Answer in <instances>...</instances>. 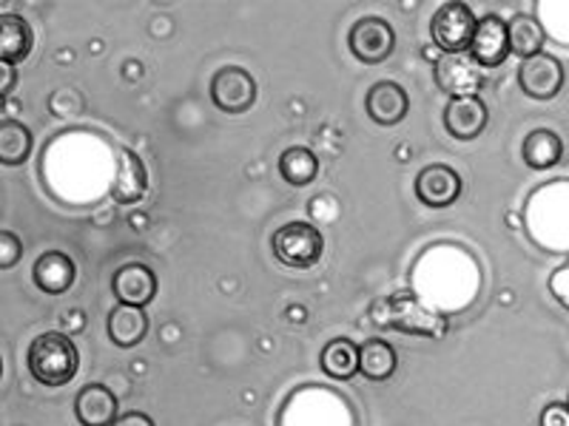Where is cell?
<instances>
[{
  "mask_svg": "<svg viewBox=\"0 0 569 426\" xmlns=\"http://www.w3.org/2000/svg\"><path fill=\"white\" fill-rule=\"evenodd\" d=\"M370 318L373 324L385 329H399L408 336L421 338H441L447 333V318L441 313L430 311L416 293H393L388 298H379L370 307Z\"/></svg>",
  "mask_w": 569,
  "mask_h": 426,
  "instance_id": "obj_1",
  "label": "cell"
},
{
  "mask_svg": "<svg viewBox=\"0 0 569 426\" xmlns=\"http://www.w3.org/2000/svg\"><path fill=\"white\" fill-rule=\"evenodd\" d=\"M27 367L32 378L46 387H66L78 375L80 353L63 333H43L29 344Z\"/></svg>",
  "mask_w": 569,
  "mask_h": 426,
  "instance_id": "obj_2",
  "label": "cell"
},
{
  "mask_svg": "<svg viewBox=\"0 0 569 426\" xmlns=\"http://www.w3.org/2000/svg\"><path fill=\"white\" fill-rule=\"evenodd\" d=\"M271 247L273 256L284 267L308 271V267L319 265V258H322L325 236L319 233V227L308 225V222H291V225H282L273 233Z\"/></svg>",
  "mask_w": 569,
  "mask_h": 426,
  "instance_id": "obj_3",
  "label": "cell"
},
{
  "mask_svg": "<svg viewBox=\"0 0 569 426\" xmlns=\"http://www.w3.org/2000/svg\"><path fill=\"white\" fill-rule=\"evenodd\" d=\"M476 27L479 20L467 3H445L430 20V34L445 54H467L476 38Z\"/></svg>",
  "mask_w": 569,
  "mask_h": 426,
  "instance_id": "obj_4",
  "label": "cell"
},
{
  "mask_svg": "<svg viewBox=\"0 0 569 426\" xmlns=\"http://www.w3.org/2000/svg\"><path fill=\"white\" fill-rule=\"evenodd\" d=\"M433 78L450 100L479 98L485 89V69L470 54H441L433 65Z\"/></svg>",
  "mask_w": 569,
  "mask_h": 426,
  "instance_id": "obj_5",
  "label": "cell"
},
{
  "mask_svg": "<svg viewBox=\"0 0 569 426\" xmlns=\"http://www.w3.org/2000/svg\"><path fill=\"white\" fill-rule=\"evenodd\" d=\"M350 54L365 65H379L393 58L396 52V29L382 18L356 20L348 34Z\"/></svg>",
  "mask_w": 569,
  "mask_h": 426,
  "instance_id": "obj_6",
  "label": "cell"
},
{
  "mask_svg": "<svg viewBox=\"0 0 569 426\" xmlns=\"http://www.w3.org/2000/svg\"><path fill=\"white\" fill-rule=\"evenodd\" d=\"M211 100L226 114H246L257 103V80L240 65H226L213 74Z\"/></svg>",
  "mask_w": 569,
  "mask_h": 426,
  "instance_id": "obj_7",
  "label": "cell"
},
{
  "mask_svg": "<svg viewBox=\"0 0 569 426\" xmlns=\"http://www.w3.org/2000/svg\"><path fill=\"white\" fill-rule=\"evenodd\" d=\"M563 80H567V74H563L561 60L547 52L536 54L530 60H521V65H518V85H521V91H525L527 98L541 100V103L561 94Z\"/></svg>",
  "mask_w": 569,
  "mask_h": 426,
  "instance_id": "obj_8",
  "label": "cell"
},
{
  "mask_svg": "<svg viewBox=\"0 0 569 426\" xmlns=\"http://www.w3.org/2000/svg\"><path fill=\"white\" fill-rule=\"evenodd\" d=\"M510 54V29H507V20H501L498 14H485L479 20V27H476L470 58L481 69H498V65H505V60Z\"/></svg>",
  "mask_w": 569,
  "mask_h": 426,
  "instance_id": "obj_9",
  "label": "cell"
},
{
  "mask_svg": "<svg viewBox=\"0 0 569 426\" xmlns=\"http://www.w3.org/2000/svg\"><path fill=\"white\" fill-rule=\"evenodd\" d=\"M461 196V176L450 165H427L416 176V200L427 207H450Z\"/></svg>",
  "mask_w": 569,
  "mask_h": 426,
  "instance_id": "obj_10",
  "label": "cell"
},
{
  "mask_svg": "<svg viewBox=\"0 0 569 426\" xmlns=\"http://www.w3.org/2000/svg\"><path fill=\"white\" fill-rule=\"evenodd\" d=\"M365 111L376 125L393 129V125L405 123V116L410 111L408 91L401 89L393 80H379L365 98Z\"/></svg>",
  "mask_w": 569,
  "mask_h": 426,
  "instance_id": "obj_11",
  "label": "cell"
},
{
  "mask_svg": "<svg viewBox=\"0 0 569 426\" xmlns=\"http://www.w3.org/2000/svg\"><path fill=\"white\" fill-rule=\"evenodd\" d=\"M111 291L120 304H131V307H149L157 296V273L149 265L131 262L123 265L111 278Z\"/></svg>",
  "mask_w": 569,
  "mask_h": 426,
  "instance_id": "obj_12",
  "label": "cell"
},
{
  "mask_svg": "<svg viewBox=\"0 0 569 426\" xmlns=\"http://www.w3.org/2000/svg\"><path fill=\"white\" fill-rule=\"evenodd\" d=\"M490 123V111L481 98H459L445 105V129L456 140H476L485 134Z\"/></svg>",
  "mask_w": 569,
  "mask_h": 426,
  "instance_id": "obj_13",
  "label": "cell"
},
{
  "mask_svg": "<svg viewBox=\"0 0 569 426\" xmlns=\"http://www.w3.org/2000/svg\"><path fill=\"white\" fill-rule=\"evenodd\" d=\"M149 191V171L137 151L123 149L117 156V176L111 185V196L117 205H134Z\"/></svg>",
  "mask_w": 569,
  "mask_h": 426,
  "instance_id": "obj_14",
  "label": "cell"
},
{
  "mask_svg": "<svg viewBox=\"0 0 569 426\" xmlns=\"http://www.w3.org/2000/svg\"><path fill=\"white\" fill-rule=\"evenodd\" d=\"M120 404L117 395L111 393L106 384H86L74 398V415H78L80 426H114Z\"/></svg>",
  "mask_w": 569,
  "mask_h": 426,
  "instance_id": "obj_15",
  "label": "cell"
},
{
  "mask_svg": "<svg viewBox=\"0 0 569 426\" xmlns=\"http://www.w3.org/2000/svg\"><path fill=\"white\" fill-rule=\"evenodd\" d=\"M32 278L38 284V291H43L46 296H63L74 284V278H78V267H74L71 256H66V253L46 251L34 262Z\"/></svg>",
  "mask_w": 569,
  "mask_h": 426,
  "instance_id": "obj_16",
  "label": "cell"
},
{
  "mask_svg": "<svg viewBox=\"0 0 569 426\" xmlns=\"http://www.w3.org/2000/svg\"><path fill=\"white\" fill-rule=\"evenodd\" d=\"M106 329H109V338L114 347L131 349V347H137V344L146 342V336H149V316H146V311H142V307L117 304L114 311L109 313Z\"/></svg>",
  "mask_w": 569,
  "mask_h": 426,
  "instance_id": "obj_17",
  "label": "cell"
},
{
  "mask_svg": "<svg viewBox=\"0 0 569 426\" xmlns=\"http://www.w3.org/2000/svg\"><path fill=\"white\" fill-rule=\"evenodd\" d=\"M34 32L20 14H0V60L23 63L32 54Z\"/></svg>",
  "mask_w": 569,
  "mask_h": 426,
  "instance_id": "obj_18",
  "label": "cell"
},
{
  "mask_svg": "<svg viewBox=\"0 0 569 426\" xmlns=\"http://www.w3.org/2000/svg\"><path fill=\"white\" fill-rule=\"evenodd\" d=\"M396 367H399V355H396L393 344L385 338H368L359 344V373L373 384H382L393 378Z\"/></svg>",
  "mask_w": 569,
  "mask_h": 426,
  "instance_id": "obj_19",
  "label": "cell"
},
{
  "mask_svg": "<svg viewBox=\"0 0 569 426\" xmlns=\"http://www.w3.org/2000/svg\"><path fill=\"white\" fill-rule=\"evenodd\" d=\"M319 367L333 382H350L359 373V344H353L350 338H333L325 344Z\"/></svg>",
  "mask_w": 569,
  "mask_h": 426,
  "instance_id": "obj_20",
  "label": "cell"
},
{
  "mask_svg": "<svg viewBox=\"0 0 569 426\" xmlns=\"http://www.w3.org/2000/svg\"><path fill=\"white\" fill-rule=\"evenodd\" d=\"M521 156L532 171H547L556 169L558 162L563 160V142L556 131L538 129L527 134L525 145H521Z\"/></svg>",
  "mask_w": 569,
  "mask_h": 426,
  "instance_id": "obj_21",
  "label": "cell"
},
{
  "mask_svg": "<svg viewBox=\"0 0 569 426\" xmlns=\"http://www.w3.org/2000/svg\"><path fill=\"white\" fill-rule=\"evenodd\" d=\"M279 174L288 185L305 187L319 176V156L305 145H291L279 156Z\"/></svg>",
  "mask_w": 569,
  "mask_h": 426,
  "instance_id": "obj_22",
  "label": "cell"
},
{
  "mask_svg": "<svg viewBox=\"0 0 569 426\" xmlns=\"http://www.w3.org/2000/svg\"><path fill=\"white\" fill-rule=\"evenodd\" d=\"M510 29V52L521 60H530L536 54L543 52V43H547V34H543L541 23L530 14H518L507 23Z\"/></svg>",
  "mask_w": 569,
  "mask_h": 426,
  "instance_id": "obj_23",
  "label": "cell"
},
{
  "mask_svg": "<svg viewBox=\"0 0 569 426\" xmlns=\"http://www.w3.org/2000/svg\"><path fill=\"white\" fill-rule=\"evenodd\" d=\"M32 131L23 123H14V120H3L0 123V162L14 169V165H23L32 154Z\"/></svg>",
  "mask_w": 569,
  "mask_h": 426,
  "instance_id": "obj_24",
  "label": "cell"
},
{
  "mask_svg": "<svg viewBox=\"0 0 569 426\" xmlns=\"http://www.w3.org/2000/svg\"><path fill=\"white\" fill-rule=\"evenodd\" d=\"M23 256V242L12 231H0V271H12Z\"/></svg>",
  "mask_w": 569,
  "mask_h": 426,
  "instance_id": "obj_25",
  "label": "cell"
},
{
  "mask_svg": "<svg viewBox=\"0 0 569 426\" xmlns=\"http://www.w3.org/2000/svg\"><path fill=\"white\" fill-rule=\"evenodd\" d=\"M550 293L556 296V302L561 304L563 311H569V258L561 267H556L550 276Z\"/></svg>",
  "mask_w": 569,
  "mask_h": 426,
  "instance_id": "obj_26",
  "label": "cell"
},
{
  "mask_svg": "<svg viewBox=\"0 0 569 426\" xmlns=\"http://www.w3.org/2000/svg\"><path fill=\"white\" fill-rule=\"evenodd\" d=\"M538 424L541 426H569V404H561V400H556V404H547V407L541 409V418H538Z\"/></svg>",
  "mask_w": 569,
  "mask_h": 426,
  "instance_id": "obj_27",
  "label": "cell"
},
{
  "mask_svg": "<svg viewBox=\"0 0 569 426\" xmlns=\"http://www.w3.org/2000/svg\"><path fill=\"white\" fill-rule=\"evenodd\" d=\"M14 80H18V74H14V63H3V60H0V94H3V100L12 94Z\"/></svg>",
  "mask_w": 569,
  "mask_h": 426,
  "instance_id": "obj_28",
  "label": "cell"
},
{
  "mask_svg": "<svg viewBox=\"0 0 569 426\" xmlns=\"http://www.w3.org/2000/svg\"><path fill=\"white\" fill-rule=\"evenodd\" d=\"M114 426H157L154 424V418H151V415H146V413H126V415H120V418L114 420Z\"/></svg>",
  "mask_w": 569,
  "mask_h": 426,
  "instance_id": "obj_29",
  "label": "cell"
},
{
  "mask_svg": "<svg viewBox=\"0 0 569 426\" xmlns=\"http://www.w3.org/2000/svg\"><path fill=\"white\" fill-rule=\"evenodd\" d=\"M288 318H291V322L302 324L305 322V311H302V307H288Z\"/></svg>",
  "mask_w": 569,
  "mask_h": 426,
  "instance_id": "obj_30",
  "label": "cell"
},
{
  "mask_svg": "<svg viewBox=\"0 0 569 426\" xmlns=\"http://www.w3.org/2000/svg\"><path fill=\"white\" fill-rule=\"evenodd\" d=\"M567 404H569V398H567Z\"/></svg>",
  "mask_w": 569,
  "mask_h": 426,
  "instance_id": "obj_31",
  "label": "cell"
}]
</instances>
